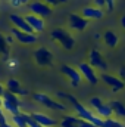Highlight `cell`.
<instances>
[{
    "instance_id": "cell-36",
    "label": "cell",
    "mask_w": 125,
    "mask_h": 127,
    "mask_svg": "<svg viewBox=\"0 0 125 127\" xmlns=\"http://www.w3.org/2000/svg\"><path fill=\"white\" fill-rule=\"evenodd\" d=\"M119 22H121V25H122V28L125 30V15L121 16V19H119Z\"/></svg>"
},
{
    "instance_id": "cell-16",
    "label": "cell",
    "mask_w": 125,
    "mask_h": 127,
    "mask_svg": "<svg viewBox=\"0 0 125 127\" xmlns=\"http://www.w3.org/2000/svg\"><path fill=\"white\" fill-rule=\"evenodd\" d=\"M81 15L87 19H102L104 16V10L100 9V7H96V6H87L81 10Z\"/></svg>"
},
{
    "instance_id": "cell-22",
    "label": "cell",
    "mask_w": 125,
    "mask_h": 127,
    "mask_svg": "<svg viewBox=\"0 0 125 127\" xmlns=\"http://www.w3.org/2000/svg\"><path fill=\"white\" fill-rule=\"evenodd\" d=\"M0 52L3 53L1 55V58H3V61L6 62L10 56H9V44H7V41H6V35H3L1 32H0Z\"/></svg>"
},
{
    "instance_id": "cell-6",
    "label": "cell",
    "mask_w": 125,
    "mask_h": 127,
    "mask_svg": "<svg viewBox=\"0 0 125 127\" xmlns=\"http://www.w3.org/2000/svg\"><path fill=\"white\" fill-rule=\"evenodd\" d=\"M34 61L38 66H52L53 53L47 47H37L34 50Z\"/></svg>"
},
{
    "instance_id": "cell-11",
    "label": "cell",
    "mask_w": 125,
    "mask_h": 127,
    "mask_svg": "<svg viewBox=\"0 0 125 127\" xmlns=\"http://www.w3.org/2000/svg\"><path fill=\"white\" fill-rule=\"evenodd\" d=\"M10 34L15 37V40H18L21 44H25V46H32V44H35L37 43V35H35V32H27V31H21V30H18V28H12L10 30Z\"/></svg>"
},
{
    "instance_id": "cell-2",
    "label": "cell",
    "mask_w": 125,
    "mask_h": 127,
    "mask_svg": "<svg viewBox=\"0 0 125 127\" xmlns=\"http://www.w3.org/2000/svg\"><path fill=\"white\" fill-rule=\"evenodd\" d=\"M50 37H52L59 46H62L63 49H66V50H71V49L74 47V44H75V38L72 37V34L69 31H66L65 28H62V27L53 28L52 32H50Z\"/></svg>"
},
{
    "instance_id": "cell-25",
    "label": "cell",
    "mask_w": 125,
    "mask_h": 127,
    "mask_svg": "<svg viewBox=\"0 0 125 127\" xmlns=\"http://www.w3.org/2000/svg\"><path fill=\"white\" fill-rule=\"evenodd\" d=\"M102 102H103V99H102V97H99V96H93V97H90V108L94 109V108H96V106H99Z\"/></svg>"
},
{
    "instance_id": "cell-35",
    "label": "cell",
    "mask_w": 125,
    "mask_h": 127,
    "mask_svg": "<svg viewBox=\"0 0 125 127\" xmlns=\"http://www.w3.org/2000/svg\"><path fill=\"white\" fill-rule=\"evenodd\" d=\"M4 90H6V86L0 83V96H3V93H4Z\"/></svg>"
},
{
    "instance_id": "cell-10",
    "label": "cell",
    "mask_w": 125,
    "mask_h": 127,
    "mask_svg": "<svg viewBox=\"0 0 125 127\" xmlns=\"http://www.w3.org/2000/svg\"><path fill=\"white\" fill-rule=\"evenodd\" d=\"M88 64L93 66L94 69H99L100 72H106L107 71V62L104 61V58L102 56V53L97 49H91L88 53Z\"/></svg>"
},
{
    "instance_id": "cell-32",
    "label": "cell",
    "mask_w": 125,
    "mask_h": 127,
    "mask_svg": "<svg viewBox=\"0 0 125 127\" xmlns=\"http://www.w3.org/2000/svg\"><path fill=\"white\" fill-rule=\"evenodd\" d=\"M6 41H7V44L10 46V44H13V41H15V37H13L12 34H9V35H6Z\"/></svg>"
},
{
    "instance_id": "cell-37",
    "label": "cell",
    "mask_w": 125,
    "mask_h": 127,
    "mask_svg": "<svg viewBox=\"0 0 125 127\" xmlns=\"http://www.w3.org/2000/svg\"><path fill=\"white\" fill-rule=\"evenodd\" d=\"M30 3V0H21V4H28Z\"/></svg>"
},
{
    "instance_id": "cell-1",
    "label": "cell",
    "mask_w": 125,
    "mask_h": 127,
    "mask_svg": "<svg viewBox=\"0 0 125 127\" xmlns=\"http://www.w3.org/2000/svg\"><path fill=\"white\" fill-rule=\"evenodd\" d=\"M58 97L68 100V102L72 105V108H74L77 117H80V118H83V120H87V121H90V123H93L96 127L103 126V120L94 112L93 109H88L87 106H84L81 102H78L72 95H69V93H66V92H58Z\"/></svg>"
},
{
    "instance_id": "cell-34",
    "label": "cell",
    "mask_w": 125,
    "mask_h": 127,
    "mask_svg": "<svg viewBox=\"0 0 125 127\" xmlns=\"http://www.w3.org/2000/svg\"><path fill=\"white\" fill-rule=\"evenodd\" d=\"M0 127H15L10 121H6V123H3V124H0Z\"/></svg>"
},
{
    "instance_id": "cell-28",
    "label": "cell",
    "mask_w": 125,
    "mask_h": 127,
    "mask_svg": "<svg viewBox=\"0 0 125 127\" xmlns=\"http://www.w3.org/2000/svg\"><path fill=\"white\" fill-rule=\"evenodd\" d=\"M113 9H115V0H106V10L113 12Z\"/></svg>"
},
{
    "instance_id": "cell-19",
    "label": "cell",
    "mask_w": 125,
    "mask_h": 127,
    "mask_svg": "<svg viewBox=\"0 0 125 127\" xmlns=\"http://www.w3.org/2000/svg\"><path fill=\"white\" fill-rule=\"evenodd\" d=\"M1 108H3V111H4L7 115H10V117L22 112V109H21V106H19V105H16V103H13V102H9V100H6V99H3Z\"/></svg>"
},
{
    "instance_id": "cell-33",
    "label": "cell",
    "mask_w": 125,
    "mask_h": 127,
    "mask_svg": "<svg viewBox=\"0 0 125 127\" xmlns=\"http://www.w3.org/2000/svg\"><path fill=\"white\" fill-rule=\"evenodd\" d=\"M119 77H121V80L125 81V66H121L119 68Z\"/></svg>"
},
{
    "instance_id": "cell-12",
    "label": "cell",
    "mask_w": 125,
    "mask_h": 127,
    "mask_svg": "<svg viewBox=\"0 0 125 127\" xmlns=\"http://www.w3.org/2000/svg\"><path fill=\"white\" fill-rule=\"evenodd\" d=\"M9 21H10V24H12L15 28H18V30H21V31L34 32V30L30 27V24H28V22H27V19H25V15L10 13V15H9Z\"/></svg>"
},
{
    "instance_id": "cell-26",
    "label": "cell",
    "mask_w": 125,
    "mask_h": 127,
    "mask_svg": "<svg viewBox=\"0 0 125 127\" xmlns=\"http://www.w3.org/2000/svg\"><path fill=\"white\" fill-rule=\"evenodd\" d=\"M6 65H7V68L9 69H16V66H18V61L16 59H13V58H9L7 61H6Z\"/></svg>"
},
{
    "instance_id": "cell-20",
    "label": "cell",
    "mask_w": 125,
    "mask_h": 127,
    "mask_svg": "<svg viewBox=\"0 0 125 127\" xmlns=\"http://www.w3.org/2000/svg\"><path fill=\"white\" fill-rule=\"evenodd\" d=\"M113 115H116V118H125V105L119 100H112L110 102Z\"/></svg>"
},
{
    "instance_id": "cell-30",
    "label": "cell",
    "mask_w": 125,
    "mask_h": 127,
    "mask_svg": "<svg viewBox=\"0 0 125 127\" xmlns=\"http://www.w3.org/2000/svg\"><path fill=\"white\" fill-rule=\"evenodd\" d=\"M94 6L103 9V7H106V0H94Z\"/></svg>"
},
{
    "instance_id": "cell-29",
    "label": "cell",
    "mask_w": 125,
    "mask_h": 127,
    "mask_svg": "<svg viewBox=\"0 0 125 127\" xmlns=\"http://www.w3.org/2000/svg\"><path fill=\"white\" fill-rule=\"evenodd\" d=\"M6 121H7V114L3 111V108H0V124H3Z\"/></svg>"
},
{
    "instance_id": "cell-15",
    "label": "cell",
    "mask_w": 125,
    "mask_h": 127,
    "mask_svg": "<svg viewBox=\"0 0 125 127\" xmlns=\"http://www.w3.org/2000/svg\"><path fill=\"white\" fill-rule=\"evenodd\" d=\"M31 115L34 117V120L40 124L41 127H55L58 124V121L55 118H52L50 115L44 114V112H40V111H32Z\"/></svg>"
},
{
    "instance_id": "cell-4",
    "label": "cell",
    "mask_w": 125,
    "mask_h": 127,
    "mask_svg": "<svg viewBox=\"0 0 125 127\" xmlns=\"http://www.w3.org/2000/svg\"><path fill=\"white\" fill-rule=\"evenodd\" d=\"M100 80L106 84V86H109L110 89H112V92H121V90H124L125 89V81L124 80H121V77L119 75H112V74H109V72H100Z\"/></svg>"
},
{
    "instance_id": "cell-27",
    "label": "cell",
    "mask_w": 125,
    "mask_h": 127,
    "mask_svg": "<svg viewBox=\"0 0 125 127\" xmlns=\"http://www.w3.org/2000/svg\"><path fill=\"white\" fill-rule=\"evenodd\" d=\"M43 1H46V3H47V4H50L52 7H56V6H59V4L66 3L68 0H43Z\"/></svg>"
},
{
    "instance_id": "cell-13",
    "label": "cell",
    "mask_w": 125,
    "mask_h": 127,
    "mask_svg": "<svg viewBox=\"0 0 125 127\" xmlns=\"http://www.w3.org/2000/svg\"><path fill=\"white\" fill-rule=\"evenodd\" d=\"M4 86H6V90H9V92L18 95L19 97H25V96L30 95L28 89H25V87L21 84V81H18L16 78H9Z\"/></svg>"
},
{
    "instance_id": "cell-38",
    "label": "cell",
    "mask_w": 125,
    "mask_h": 127,
    "mask_svg": "<svg viewBox=\"0 0 125 127\" xmlns=\"http://www.w3.org/2000/svg\"><path fill=\"white\" fill-rule=\"evenodd\" d=\"M1 103H3V97L0 96V108H1Z\"/></svg>"
},
{
    "instance_id": "cell-7",
    "label": "cell",
    "mask_w": 125,
    "mask_h": 127,
    "mask_svg": "<svg viewBox=\"0 0 125 127\" xmlns=\"http://www.w3.org/2000/svg\"><path fill=\"white\" fill-rule=\"evenodd\" d=\"M90 25V19L84 18L83 15H78V13H71L68 16V27L74 31H84L85 28H88Z\"/></svg>"
},
{
    "instance_id": "cell-24",
    "label": "cell",
    "mask_w": 125,
    "mask_h": 127,
    "mask_svg": "<svg viewBox=\"0 0 125 127\" xmlns=\"http://www.w3.org/2000/svg\"><path fill=\"white\" fill-rule=\"evenodd\" d=\"M10 123L15 127H27V121H25L22 112L21 114H16V115H12L10 117Z\"/></svg>"
},
{
    "instance_id": "cell-31",
    "label": "cell",
    "mask_w": 125,
    "mask_h": 127,
    "mask_svg": "<svg viewBox=\"0 0 125 127\" xmlns=\"http://www.w3.org/2000/svg\"><path fill=\"white\" fill-rule=\"evenodd\" d=\"M7 1L10 3L12 7H19V6H22V4H21V0H7Z\"/></svg>"
},
{
    "instance_id": "cell-5",
    "label": "cell",
    "mask_w": 125,
    "mask_h": 127,
    "mask_svg": "<svg viewBox=\"0 0 125 127\" xmlns=\"http://www.w3.org/2000/svg\"><path fill=\"white\" fill-rule=\"evenodd\" d=\"M28 10H30V13H34V15L41 16V18H47L53 13V7L50 4H47L46 1H41V0L31 1L28 4Z\"/></svg>"
},
{
    "instance_id": "cell-9",
    "label": "cell",
    "mask_w": 125,
    "mask_h": 127,
    "mask_svg": "<svg viewBox=\"0 0 125 127\" xmlns=\"http://www.w3.org/2000/svg\"><path fill=\"white\" fill-rule=\"evenodd\" d=\"M78 71L81 72L83 78L87 83H90V84H97L99 83V75H97L96 69L88 62H80L78 64Z\"/></svg>"
},
{
    "instance_id": "cell-3",
    "label": "cell",
    "mask_w": 125,
    "mask_h": 127,
    "mask_svg": "<svg viewBox=\"0 0 125 127\" xmlns=\"http://www.w3.org/2000/svg\"><path fill=\"white\" fill-rule=\"evenodd\" d=\"M31 97L35 103H40V105H43V106H46V108H49V109H53V111H66V105H65V103L52 99L50 96L46 95V93L35 92V93H32Z\"/></svg>"
},
{
    "instance_id": "cell-17",
    "label": "cell",
    "mask_w": 125,
    "mask_h": 127,
    "mask_svg": "<svg viewBox=\"0 0 125 127\" xmlns=\"http://www.w3.org/2000/svg\"><path fill=\"white\" fill-rule=\"evenodd\" d=\"M94 112L102 118V120H106V118H110L113 117V111H112V106L110 103H106V102H102L99 106H96L93 109Z\"/></svg>"
},
{
    "instance_id": "cell-8",
    "label": "cell",
    "mask_w": 125,
    "mask_h": 127,
    "mask_svg": "<svg viewBox=\"0 0 125 127\" xmlns=\"http://www.w3.org/2000/svg\"><path fill=\"white\" fill-rule=\"evenodd\" d=\"M61 72L69 80V83H71L72 87L80 86L81 81L84 80L83 75H81V72L78 71V68H74V66H69V65H62L61 66Z\"/></svg>"
},
{
    "instance_id": "cell-18",
    "label": "cell",
    "mask_w": 125,
    "mask_h": 127,
    "mask_svg": "<svg viewBox=\"0 0 125 127\" xmlns=\"http://www.w3.org/2000/svg\"><path fill=\"white\" fill-rule=\"evenodd\" d=\"M103 41L107 47L110 49H115L118 44H119V37L116 35V32L112 31V30H107V31L103 34Z\"/></svg>"
},
{
    "instance_id": "cell-23",
    "label": "cell",
    "mask_w": 125,
    "mask_h": 127,
    "mask_svg": "<svg viewBox=\"0 0 125 127\" xmlns=\"http://www.w3.org/2000/svg\"><path fill=\"white\" fill-rule=\"evenodd\" d=\"M102 127H125V123L121 120V118L110 117V118L103 120V126Z\"/></svg>"
},
{
    "instance_id": "cell-21",
    "label": "cell",
    "mask_w": 125,
    "mask_h": 127,
    "mask_svg": "<svg viewBox=\"0 0 125 127\" xmlns=\"http://www.w3.org/2000/svg\"><path fill=\"white\" fill-rule=\"evenodd\" d=\"M78 121H80V117H77V115H65L59 121V124H61V127H77Z\"/></svg>"
},
{
    "instance_id": "cell-14",
    "label": "cell",
    "mask_w": 125,
    "mask_h": 127,
    "mask_svg": "<svg viewBox=\"0 0 125 127\" xmlns=\"http://www.w3.org/2000/svg\"><path fill=\"white\" fill-rule=\"evenodd\" d=\"M25 19H27V22L30 24V27L34 30V32L44 31V28H46L44 18L37 16V15H34V13H27V15H25Z\"/></svg>"
}]
</instances>
